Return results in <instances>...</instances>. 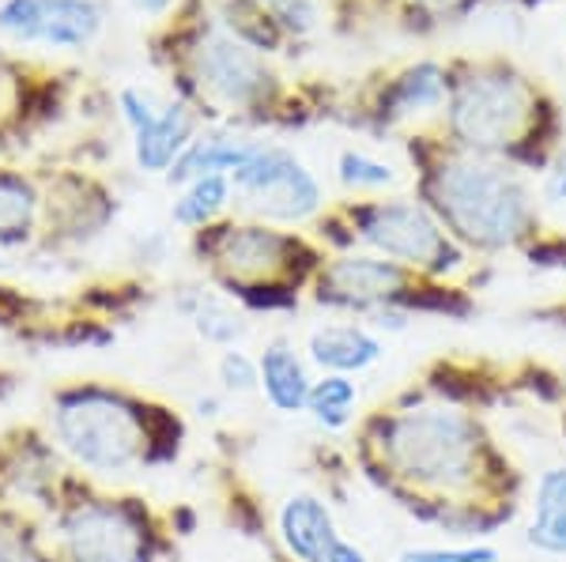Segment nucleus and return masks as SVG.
<instances>
[{"mask_svg":"<svg viewBox=\"0 0 566 562\" xmlns=\"http://www.w3.org/2000/svg\"><path fill=\"white\" fill-rule=\"evenodd\" d=\"M291 242L276 231H261V226H239L219 238V265L239 279H269L287 265Z\"/></svg>","mask_w":566,"mask_h":562,"instance_id":"13","label":"nucleus"},{"mask_svg":"<svg viewBox=\"0 0 566 562\" xmlns=\"http://www.w3.org/2000/svg\"><path fill=\"white\" fill-rule=\"evenodd\" d=\"M65 548L76 562H144V529L122 506H80L65 518Z\"/></svg>","mask_w":566,"mask_h":562,"instance_id":"7","label":"nucleus"},{"mask_svg":"<svg viewBox=\"0 0 566 562\" xmlns=\"http://www.w3.org/2000/svg\"><path fill=\"white\" fill-rule=\"evenodd\" d=\"M386 453L400 476L423 487H461L476 468V434L461 412L419 407L389 423Z\"/></svg>","mask_w":566,"mask_h":562,"instance_id":"2","label":"nucleus"},{"mask_svg":"<svg viewBox=\"0 0 566 562\" xmlns=\"http://www.w3.org/2000/svg\"><path fill=\"white\" fill-rule=\"evenodd\" d=\"M355 404H359V389L348 374H325L322 382L310 389V415L317 420V427L325 431H344L355 415Z\"/></svg>","mask_w":566,"mask_h":562,"instance_id":"17","label":"nucleus"},{"mask_svg":"<svg viewBox=\"0 0 566 562\" xmlns=\"http://www.w3.org/2000/svg\"><path fill=\"white\" fill-rule=\"evenodd\" d=\"M234 185L242 189L245 204L269 220H306L322 204V189L314 174L295 156L280 148H250V159L234 170Z\"/></svg>","mask_w":566,"mask_h":562,"instance_id":"5","label":"nucleus"},{"mask_svg":"<svg viewBox=\"0 0 566 562\" xmlns=\"http://www.w3.org/2000/svg\"><path fill=\"white\" fill-rule=\"evenodd\" d=\"M0 562H31V555L23 551L20 540H12V537L0 532Z\"/></svg>","mask_w":566,"mask_h":562,"instance_id":"27","label":"nucleus"},{"mask_svg":"<svg viewBox=\"0 0 566 562\" xmlns=\"http://www.w3.org/2000/svg\"><path fill=\"white\" fill-rule=\"evenodd\" d=\"M280 540L298 562H367L359 543L344 540L317 495H291L280 510Z\"/></svg>","mask_w":566,"mask_h":562,"instance_id":"8","label":"nucleus"},{"mask_svg":"<svg viewBox=\"0 0 566 562\" xmlns=\"http://www.w3.org/2000/svg\"><path fill=\"white\" fill-rule=\"evenodd\" d=\"M533 98L517 76L506 72H480L464 79L453 95V132L472 148H506L525 132Z\"/></svg>","mask_w":566,"mask_h":562,"instance_id":"4","label":"nucleus"},{"mask_svg":"<svg viewBox=\"0 0 566 562\" xmlns=\"http://www.w3.org/2000/svg\"><path fill=\"white\" fill-rule=\"evenodd\" d=\"M193 321H197L200 337L212 343H234L245 337V321L227 303H219V298H205L200 310L193 314Z\"/></svg>","mask_w":566,"mask_h":562,"instance_id":"21","label":"nucleus"},{"mask_svg":"<svg viewBox=\"0 0 566 562\" xmlns=\"http://www.w3.org/2000/svg\"><path fill=\"white\" fill-rule=\"evenodd\" d=\"M310 359L333 374H359L381 359V340L359 325H325L310 337Z\"/></svg>","mask_w":566,"mask_h":562,"instance_id":"14","label":"nucleus"},{"mask_svg":"<svg viewBox=\"0 0 566 562\" xmlns=\"http://www.w3.org/2000/svg\"><path fill=\"white\" fill-rule=\"evenodd\" d=\"M227 204V178L223 174H205L186 189V197L175 204V220L181 226H200L208 223L219 208Z\"/></svg>","mask_w":566,"mask_h":562,"instance_id":"18","label":"nucleus"},{"mask_svg":"<svg viewBox=\"0 0 566 562\" xmlns=\"http://www.w3.org/2000/svg\"><path fill=\"white\" fill-rule=\"evenodd\" d=\"M272 12H276V20L283 26H291V31H314L317 26V8L310 4V0H272Z\"/></svg>","mask_w":566,"mask_h":562,"instance_id":"25","label":"nucleus"},{"mask_svg":"<svg viewBox=\"0 0 566 562\" xmlns=\"http://www.w3.org/2000/svg\"><path fill=\"white\" fill-rule=\"evenodd\" d=\"M528 543L547 555H566V468H547L536 479Z\"/></svg>","mask_w":566,"mask_h":562,"instance_id":"16","label":"nucleus"},{"mask_svg":"<svg viewBox=\"0 0 566 562\" xmlns=\"http://www.w3.org/2000/svg\"><path fill=\"white\" fill-rule=\"evenodd\" d=\"M400 562H499L495 548H412Z\"/></svg>","mask_w":566,"mask_h":562,"instance_id":"24","label":"nucleus"},{"mask_svg":"<svg viewBox=\"0 0 566 562\" xmlns=\"http://www.w3.org/2000/svg\"><path fill=\"white\" fill-rule=\"evenodd\" d=\"M258 370H261L264 396H269V404L276 407V412H283V415L303 412L314 385H310L306 362L295 356V348H287V343L264 348L258 359Z\"/></svg>","mask_w":566,"mask_h":562,"instance_id":"15","label":"nucleus"},{"mask_svg":"<svg viewBox=\"0 0 566 562\" xmlns=\"http://www.w3.org/2000/svg\"><path fill=\"white\" fill-rule=\"evenodd\" d=\"M363 234H367L370 246H378L386 257L405 261V265L438 268V265H446V257H453L442 226H438L419 204L392 201V204L370 208V212L363 215Z\"/></svg>","mask_w":566,"mask_h":562,"instance_id":"6","label":"nucleus"},{"mask_svg":"<svg viewBox=\"0 0 566 562\" xmlns=\"http://www.w3.org/2000/svg\"><path fill=\"white\" fill-rule=\"evenodd\" d=\"M53 434L72 460L91 473H125L144 449L140 420L109 393H72L57 404Z\"/></svg>","mask_w":566,"mask_h":562,"instance_id":"3","label":"nucleus"},{"mask_svg":"<svg viewBox=\"0 0 566 562\" xmlns=\"http://www.w3.org/2000/svg\"><path fill=\"white\" fill-rule=\"evenodd\" d=\"M405 287V276L392 261L378 257H344L322 276V298L344 306L386 303Z\"/></svg>","mask_w":566,"mask_h":562,"instance_id":"12","label":"nucleus"},{"mask_svg":"<svg viewBox=\"0 0 566 562\" xmlns=\"http://www.w3.org/2000/svg\"><path fill=\"white\" fill-rule=\"evenodd\" d=\"M219 382L231 389V393H253V389L261 385V370H258V362L250 356H242V351H227V356L219 359Z\"/></svg>","mask_w":566,"mask_h":562,"instance_id":"23","label":"nucleus"},{"mask_svg":"<svg viewBox=\"0 0 566 562\" xmlns=\"http://www.w3.org/2000/svg\"><path fill=\"white\" fill-rule=\"evenodd\" d=\"M547 197H552V201H566V151L555 159V167H552V178H547Z\"/></svg>","mask_w":566,"mask_h":562,"instance_id":"26","label":"nucleus"},{"mask_svg":"<svg viewBox=\"0 0 566 562\" xmlns=\"http://www.w3.org/2000/svg\"><path fill=\"white\" fill-rule=\"evenodd\" d=\"M340 181L355 189H381L392 181V170L386 162H374L367 156H359V151H348V156L340 159Z\"/></svg>","mask_w":566,"mask_h":562,"instance_id":"22","label":"nucleus"},{"mask_svg":"<svg viewBox=\"0 0 566 562\" xmlns=\"http://www.w3.org/2000/svg\"><path fill=\"white\" fill-rule=\"evenodd\" d=\"M438 204L453 231L480 246H506L528 220V193L510 170L483 159H461L438 170Z\"/></svg>","mask_w":566,"mask_h":562,"instance_id":"1","label":"nucleus"},{"mask_svg":"<svg viewBox=\"0 0 566 562\" xmlns=\"http://www.w3.org/2000/svg\"><path fill=\"white\" fill-rule=\"evenodd\" d=\"M0 26L27 42L84 45L98 31V8L91 0H8Z\"/></svg>","mask_w":566,"mask_h":562,"instance_id":"9","label":"nucleus"},{"mask_svg":"<svg viewBox=\"0 0 566 562\" xmlns=\"http://www.w3.org/2000/svg\"><path fill=\"white\" fill-rule=\"evenodd\" d=\"M423 4H434V8H446V4H453V0H423Z\"/></svg>","mask_w":566,"mask_h":562,"instance_id":"29","label":"nucleus"},{"mask_svg":"<svg viewBox=\"0 0 566 562\" xmlns=\"http://www.w3.org/2000/svg\"><path fill=\"white\" fill-rule=\"evenodd\" d=\"M197 76L200 87H208L216 98L231 106H250L261 103L269 91V68L261 65V57L253 50H245L242 42L227 39V34H208L197 50Z\"/></svg>","mask_w":566,"mask_h":562,"instance_id":"10","label":"nucleus"},{"mask_svg":"<svg viewBox=\"0 0 566 562\" xmlns=\"http://www.w3.org/2000/svg\"><path fill=\"white\" fill-rule=\"evenodd\" d=\"M34 215V193L15 178L0 174V238H23Z\"/></svg>","mask_w":566,"mask_h":562,"instance_id":"19","label":"nucleus"},{"mask_svg":"<svg viewBox=\"0 0 566 562\" xmlns=\"http://www.w3.org/2000/svg\"><path fill=\"white\" fill-rule=\"evenodd\" d=\"M442 103V72L434 65H419L416 72H408L400 79L397 95H392V106L400 114L405 110H423V106H438Z\"/></svg>","mask_w":566,"mask_h":562,"instance_id":"20","label":"nucleus"},{"mask_svg":"<svg viewBox=\"0 0 566 562\" xmlns=\"http://www.w3.org/2000/svg\"><path fill=\"white\" fill-rule=\"evenodd\" d=\"M122 110L136 129V159L144 170H167L189 140V117L181 106H163L155 110L151 98L140 91H125Z\"/></svg>","mask_w":566,"mask_h":562,"instance_id":"11","label":"nucleus"},{"mask_svg":"<svg viewBox=\"0 0 566 562\" xmlns=\"http://www.w3.org/2000/svg\"><path fill=\"white\" fill-rule=\"evenodd\" d=\"M136 8H140V12H148V15H155V12H163V8L170 4V0H133Z\"/></svg>","mask_w":566,"mask_h":562,"instance_id":"28","label":"nucleus"}]
</instances>
